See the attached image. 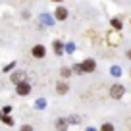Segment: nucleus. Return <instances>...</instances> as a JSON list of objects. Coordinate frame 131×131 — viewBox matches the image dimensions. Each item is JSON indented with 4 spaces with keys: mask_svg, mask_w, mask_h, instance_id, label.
<instances>
[{
    "mask_svg": "<svg viewBox=\"0 0 131 131\" xmlns=\"http://www.w3.org/2000/svg\"><path fill=\"white\" fill-rule=\"evenodd\" d=\"M96 66H94V60H87L85 64H81V70H83V73H89V71H93Z\"/></svg>",
    "mask_w": 131,
    "mask_h": 131,
    "instance_id": "obj_1",
    "label": "nucleus"
},
{
    "mask_svg": "<svg viewBox=\"0 0 131 131\" xmlns=\"http://www.w3.org/2000/svg\"><path fill=\"white\" fill-rule=\"evenodd\" d=\"M110 94H112L114 98H119V96L123 94V87H122V85H114V87H112V91H110Z\"/></svg>",
    "mask_w": 131,
    "mask_h": 131,
    "instance_id": "obj_2",
    "label": "nucleus"
},
{
    "mask_svg": "<svg viewBox=\"0 0 131 131\" xmlns=\"http://www.w3.org/2000/svg\"><path fill=\"white\" fill-rule=\"evenodd\" d=\"M29 91H31V87H29L27 83H19V85H17V93L19 94H27Z\"/></svg>",
    "mask_w": 131,
    "mask_h": 131,
    "instance_id": "obj_3",
    "label": "nucleus"
},
{
    "mask_svg": "<svg viewBox=\"0 0 131 131\" xmlns=\"http://www.w3.org/2000/svg\"><path fill=\"white\" fill-rule=\"evenodd\" d=\"M33 56H37V58H42L45 56V46H35V48H33Z\"/></svg>",
    "mask_w": 131,
    "mask_h": 131,
    "instance_id": "obj_4",
    "label": "nucleus"
},
{
    "mask_svg": "<svg viewBox=\"0 0 131 131\" xmlns=\"http://www.w3.org/2000/svg\"><path fill=\"white\" fill-rule=\"evenodd\" d=\"M66 16H68L66 8H58V10H56V17H58V19H66Z\"/></svg>",
    "mask_w": 131,
    "mask_h": 131,
    "instance_id": "obj_5",
    "label": "nucleus"
},
{
    "mask_svg": "<svg viewBox=\"0 0 131 131\" xmlns=\"http://www.w3.org/2000/svg\"><path fill=\"white\" fill-rule=\"evenodd\" d=\"M66 91H68V85H64V83H58V93H60V94H64Z\"/></svg>",
    "mask_w": 131,
    "mask_h": 131,
    "instance_id": "obj_6",
    "label": "nucleus"
},
{
    "mask_svg": "<svg viewBox=\"0 0 131 131\" xmlns=\"http://www.w3.org/2000/svg\"><path fill=\"white\" fill-rule=\"evenodd\" d=\"M62 75H64V77H70V75H71V70H68V68H64V70H62Z\"/></svg>",
    "mask_w": 131,
    "mask_h": 131,
    "instance_id": "obj_7",
    "label": "nucleus"
},
{
    "mask_svg": "<svg viewBox=\"0 0 131 131\" xmlns=\"http://www.w3.org/2000/svg\"><path fill=\"white\" fill-rule=\"evenodd\" d=\"M112 25H114V29H119V25H122V23H119V19H114V21H112Z\"/></svg>",
    "mask_w": 131,
    "mask_h": 131,
    "instance_id": "obj_8",
    "label": "nucleus"
},
{
    "mask_svg": "<svg viewBox=\"0 0 131 131\" xmlns=\"http://www.w3.org/2000/svg\"><path fill=\"white\" fill-rule=\"evenodd\" d=\"M12 79H14V81L17 83V81H19V79H21V73H14V77H12Z\"/></svg>",
    "mask_w": 131,
    "mask_h": 131,
    "instance_id": "obj_9",
    "label": "nucleus"
},
{
    "mask_svg": "<svg viewBox=\"0 0 131 131\" xmlns=\"http://www.w3.org/2000/svg\"><path fill=\"white\" fill-rule=\"evenodd\" d=\"M127 56H129V58H131V50H129V52H127Z\"/></svg>",
    "mask_w": 131,
    "mask_h": 131,
    "instance_id": "obj_10",
    "label": "nucleus"
}]
</instances>
